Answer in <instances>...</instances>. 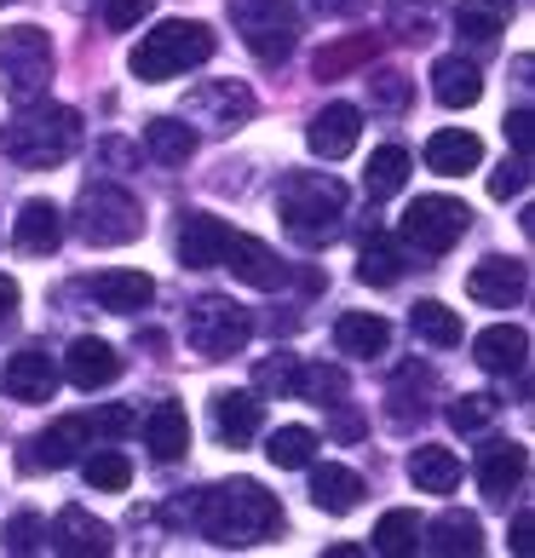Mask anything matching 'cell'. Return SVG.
I'll return each mask as SVG.
<instances>
[{"label": "cell", "instance_id": "obj_1", "mask_svg": "<svg viewBox=\"0 0 535 558\" xmlns=\"http://www.w3.org/2000/svg\"><path fill=\"white\" fill-rule=\"evenodd\" d=\"M191 524L208 535L214 547H259L282 530V507L277 495L254 484V478H231V484H214L191 501Z\"/></svg>", "mask_w": 535, "mask_h": 558}, {"label": "cell", "instance_id": "obj_2", "mask_svg": "<svg viewBox=\"0 0 535 558\" xmlns=\"http://www.w3.org/2000/svg\"><path fill=\"white\" fill-rule=\"evenodd\" d=\"M0 150H7V161H17V168H29V173L64 168L81 150V116L70 105H47V98L17 105V116L0 128Z\"/></svg>", "mask_w": 535, "mask_h": 558}, {"label": "cell", "instance_id": "obj_3", "mask_svg": "<svg viewBox=\"0 0 535 558\" xmlns=\"http://www.w3.org/2000/svg\"><path fill=\"white\" fill-rule=\"evenodd\" d=\"M277 214L294 242L323 247L345 219V184L335 173H288L277 184Z\"/></svg>", "mask_w": 535, "mask_h": 558}, {"label": "cell", "instance_id": "obj_4", "mask_svg": "<svg viewBox=\"0 0 535 558\" xmlns=\"http://www.w3.org/2000/svg\"><path fill=\"white\" fill-rule=\"evenodd\" d=\"M214 29L208 24H196V17H168V24H156L150 35H138V47H133V75L138 81H173L184 70H196V64H208L214 58Z\"/></svg>", "mask_w": 535, "mask_h": 558}, {"label": "cell", "instance_id": "obj_5", "mask_svg": "<svg viewBox=\"0 0 535 558\" xmlns=\"http://www.w3.org/2000/svg\"><path fill=\"white\" fill-rule=\"evenodd\" d=\"M75 231L87 247H127V242L144 236V208H138V196L127 184L93 179V184H81V196H75Z\"/></svg>", "mask_w": 535, "mask_h": 558}, {"label": "cell", "instance_id": "obj_6", "mask_svg": "<svg viewBox=\"0 0 535 558\" xmlns=\"http://www.w3.org/2000/svg\"><path fill=\"white\" fill-rule=\"evenodd\" d=\"M224 12H231V29L242 35V47H248L259 64H282V58L294 52V40H300V7L294 0H224Z\"/></svg>", "mask_w": 535, "mask_h": 558}, {"label": "cell", "instance_id": "obj_7", "mask_svg": "<svg viewBox=\"0 0 535 558\" xmlns=\"http://www.w3.org/2000/svg\"><path fill=\"white\" fill-rule=\"evenodd\" d=\"M52 87V40L47 29L35 24H17L0 35V93L12 98V105H35V98H47Z\"/></svg>", "mask_w": 535, "mask_h": 558}, {"label": "cell", "instance_id": "obj_8", "mask_svg": "<svg viewBox=\"0 0 535 558\" xmlns=\"http://www.w3.org/2000/svg\"><path fill=\"white\" fill-rule=\"evenodd\" d=\"M248 335H254L248 305H236L224 294H202L191 305V317H184V340H191L196 357H236L248 345Z\"/></svg>", "mask_w": 535, "mask_h": 558}, {"label": "cell", "instance_id": "obj_9", "mask_svg": "<svg viewBox=\"0 0 535 558\" xmlns=\"http://www.w3.org/2000/svg\"><path fill=\"white\" fill-rule=\"evenodd\" d=\"M472 231V208L466 202H455V196H415L409 202V214H403V231H398V242L403 247H415V254H449L461 236Z\"/></svg>", "mask_w": 535, "mask_h": 558}, {"label": "cell", "instance_id": "obj_10", "mask_svg": "<svg viewBox=\"0 0 535 558\" xmlns=\"http://www.w3.org/2000/svg\"><path fill=\"white\" fill-rule=\"evenodd\" d=\"M254 93L242 81H202V87L184 93V121L202 133H231V128H248L254 121Z\"/></svg>", "mask_w": 535, "mask_h": 558}, {"label": "cell", "instance_id": "obj_11", "mask_svg": "<svg viewBox=\"0 0 535 558\" xmlns=\"http://www.w3.org/2000/svg\"><path fill=\"white\" fill-rule=\"evenodd\" d=\"M219 265H224V271H231L236 282L265 288V294L288 282V265H282L259 236H242V231H224V254H219Z\"/></svg>", "mask_w": 535, "mask_h": 558}, {"label": "cell", "instance_id": "obj_12", "mask_svg": "<svg viewBox=\"0 0 535 558\" xmlns=\"http://www.w3.org/2000/svg\"><path fill=\"white\" fill-rule=\"evenodd\" d=\"M58 363L47 357L40 345H24L17 357H7V368H0V391L17 403H52V391H58Z\"/></svg>", "mask_w": 535, "mask_h": 558}, {"label": "cell", "instance_id": "obj_13", "mask_svg": "<svg viewBox=\"0 0 535 558\" xmlns=\"http://www.w3.org/2000/svg\"><path fill=\"white\" fill-rule=\"evenodd\" d=\"M466 294L478 300V305H496V312H507V305H519V300L530 294V265H524V259H484V265H472Z\"/></svg>", "mask_w": 535, "mask_h": 558}, {"label": "cell", "instance_id": "obj_14", "mask_svg": "<svg viewBox=\"0 0 535 558\" xmlns=\"http://www.w3.org/2000/svg\"><path fill=\"white\" fill-rule=\"evenodd\" d=\"M81 449H93V432H87V415H64V421H52L40 438L29 444V454H24V466L35 472V466H47V472H58V466H75L81 461Z\"/></svg>", "mask_w": 535, "mask_h": 558}, {"label": "cell", "instance_id": "obj_15", "mask_svg": "<svg viewBox=\"0 0 535 558\" xmlns=\"http://www.w3.org/2000/svg\"><path fill=\"white\" fill-rule=\"evenodd\" d=\"M357 138H363V110L357 105H328V110L312 116V128H305V144H312V156H323V161L352 156Z\"/></svg>", "mask_w": 535, "mask_h": 558}, {"label": "cell", "instance_id": "obj_16", "mask_svg": "<svg viewBox=\"0 0 535 558\" xmlns=\"http://www.w3.org/2000/svg\"><path fill=\"white\" fill-rule=\"evenodd\" d=\"M524 472H530V449H524V444H512V438L489 444V449L478 454V489H484L496 507H507V495H519Z\"/></svg>", "mask_w": 535, "mask_h": 558}, {"label": "cell", "instance_id": "obj_17", "mask_svg": "<svg viewBox=\"0 0 535 558\" xmlns=\"http://www.w3.org/2000/svg\"><path fill=\"white\" fill-rule=\"evenodd\" d=\"M47 547L64 553V558H87V553H110L115 542H110V524L93 519L87 507H64L47 530Z\"/></svg>", "mask_w": 535, "mask_h": 558}, {"label": "cell", "instance_id": "obj_18", "mask_svg": "<svg viewBox=\"0 0 535 558\" xmlns=\"http://www.w3.org/2000/svg\"><path fill=\"white\" fill-rule=\"evenodd\" d=\"M472 363H478L484 375H524V363H530V335H524L519 323L484 328V335L472 340Z\"/></svg>", "mask_w": 535, "mask_h": 558}, {"label": "cell", "instance_id": "obj_19", "mask_svg": "<svg viewBox=\"0 0 535 558\" xmlns=\"http://www.w3.org/2000/svg\"><path fill=\"white\" fill-rule=\"evenodd\" d=\"M431 98H438L443 110H472L484 98V70L461 52L438 58V64H431Z\"/></svg>", "mask_w": 535, "mask_h": 558}, {"label": "cell", "instance_id": "obj_20", "mask_svg": "<svg viewBox=\"0 0 535 558\" xmlns=\"http://www.w3.org/2000/svg\"><path fill=\"white\" fill-rule=\"evenodd\" d=\"M115 375H121V357H115V345H110V340L81 335V340L64 351V380H70V386H81V391L110 386Z\"/></svg>", "mask_w": 535, "mask_h": 558}, {"label": "cell", "instance_id": "obj_21", "mask_svg": "<svg viewBox=\"0 0 535 558\" xmlns=\"http://www.w3.org/2000/svg\"><path fill=\"white\" fill-rule=\"evenodd\" d=\"M259 421H265V403H259V391H219L214 398V432H219V444H254L259 438Z\"/></svg>", "mask_w": 535, "mask_h": 558}, {"label": "cell", "instance_id": "obj_22", "mask_svg": "<svg viewBox=\"0 0 535 558\" xmlns=\"http://www.w3.org/2000/svg\"><path fill=\"white\" fill-rule=\"evenodd\" d=\"M224 231L231 225L214 219V214H179V259L191 271H214L219 254H224Z\"/></svg>", "mask_w": 535, "mask_h": 558}, {"label": "cell", "instance_id": "obj_23", "mask_svg": "<svg viewBox=\"0 0 535 558\" xmlns=\"http://www.w3.org/2000/svg\"><path fill=\"white\" fill-rule=\"evenodd\" d=\"M64 242V214L52 208V202H24L12 219V247L17 254H52V247Z\"/></svg>", "mask_w": 535, "mask_h": 558}, {"label": "cell", "instance_id": "obj_24", "mask_svg": "<svg viewBox=\"0 0 535 558\" xmlns=\"http://www.w3.org/2000/svg\"><path fill=\"white\" fill-rule=\"evenodd\" d=\"M93 300L105 305V312H115V317H138L144 305L156 300V282L144 271H98L93 277Z\"/></svg>", "mask_w": 535, "mask_h": 558}, {"label": "cell", "instance_id": "obj_25", "mask_svg": "<svg viewBox=\"0 0 535 558\" xmlns=\"http://www.w3.org/2000/svg\"><path fill=\"white\" fill-rule=\"evenodd\" d=\"M421 535L438 558H478L484 553V524L472 519V512H438Z\"/></svg>", "mask_w": 535, "mask_h": 558}, {"label": "cell", "instance_id": "obj_26", "mask_svg": "<svg viewBox=\"0 0 535 558\" xmlns=\"http://www.w3.org/2000/svg\"><path fill=\"white\" fill-rule=\"evenodd\" d=\"M478 161H484L478 133L443 128V133H431V138H426V168H431V173H443V179H461V173L478 168Z\"/></svg>", "mask_w": 535, "mask_h": 558}, {"label": "cell", "instance_id": "obj_27", "mask_svg": "<svg viewBox=\"0 0 535 558\" xmlns=\"http://www.w3.org/2000/svg\"><path fill=\"white\" fill-rule=\"evenodd\" d=\"M409 265V247L392 236V231H368L363 247H357V277L375 282V288H392Z\"/></svg>", "mask_w": 535, "mask_h": 558}, {"label": "cell", "instance_id": "obj_28", "mask_svg": "<svg viewBox=\"0 0 535 558\" xmlns=\"http://www.w3.org/2000/svg\"><path fill=\"white\" fill-rule=\"evenodd\" d=\"M144 444H150L156 461H179L191 449V415H184V403H156L144 415Z\"/></svg>", "mask_w": 535, "mask_h": 558}, {"label": "cell", "instance_id": "obj_29", "mask_svg": "<svg viewBox=\"0 0 535 558\" xmlns=\"http://www.w3.org/2000/svg\"><path fill=\"white\" fill-rule=\"evenodd\" d=\"M443 24V0H392L386 7V29H392L403 47H426Z\"/></svg>", "mask_w": 535, "mask_h": 558}, {"label": "cell", "instance_id": "obj_30", "mask_svg": "<svg viewBox=\"0 0 535 558\" xmlns=\"http://www.w3.org/2000/svg\"><path fill=\"white\" fill-rule=\"evenodd\" d=\"M335 345H340V357H380V351L392 345V328L375 312H345L335 323Z\"/></svg>", "mask_w": 535, "mask_h": 558}, {"label": "cell", "instance_id": "obj_31", "mask_svg": "<svg viewBox=\"0 0 535 558\" xmlns=\"http://www.w3.org/2000/svg\"><path fill=\"white\" fill-rule=\"evenodd\" d=\"M144 144H150V156L161 168H184L196 156V128L184 116H156V121H144Z\"/></svg>", "mask_w": 535, "mask_h": 558}, {"label": "cell", "instance_id": "obj_32", "mask_svg": "<svg viewBox=\"0 0 535 558\" xmlns=\"http://www.w3.org/2000/svg\"><path fill=\"white\" fill-rule=\"evenodd\" d=\"M312 501L323 507V512H357V501H363V478L352 466H335V461H323V466H312Z\"/></svg>", "mask_w": 535, "mask_h": 558}, {"label": "cell", "instance_id": "obj_33", "mask_svg": "<svg viewBox=\"0 0 535 558\" xmlns=\"http://www.w3.org/2000/svg\"><path fill=\"white\" fill-rule=\"evenodd\" d=\"M409 478H415V489H426V495H449L461 484V454L443 449V444H421L415 454H409Z\"/></svg>", "mask_w": 535, "mask_h": 558}, {"label": "cell", "instance_id": "obj_34", "mask_svg": "<svg viewBox=\"0 0 535 558\" xmlns=\"http://www.w3.org/2000/svg\"><path fill=\"white\" fill-rule=\"evenodd\" d=\"M507 24H512V0H461L455 7V29L472 47H489L496 35H507Z\"/></svg>", "mask_w": 535, "mask_h": 558}, {"label": "cell", "instance_id": "obj_35", "mask_svg": "<svg viewBox=\"0 0 535 558\" xmlns=\"http://www.w3.org/2000/svg\"><path fill=\"white\" fill-rule=\"evenodd\" d=\"M403 184H409V150H403V144H380V150L368 156L363 196H368V202H386V196H398Z\"/></svg>", "mask_w": 535, "mask_h": 558}, {"label": "cell", "instance_id": "obj_36", "mask_svg": "<svg viewBox=\"0 0 535 558\" xmlns=\"http://www.w3.org/2000/svg\"><path fill=\"white\" fill-rule=\"evenodd\" d=\"M265 461L282 466V472H300L317 461V432L312 426H277L271 438H265Z\"/></svg>", "mask_w": 535, "mask_h": 558}, {"label": "cell", "instance_id": "obj_37", "mask_svg": "<svg viewBox=\"0 0 535 558\" xmlns=\"http://www.w3.org/2000/svg\"><path fill=\"white\" fill-rule=\"evenodd\" d=\"M409 328H415V340L438 345V351L461 345V312H449L443 300H421L415 312H409Z\"/></svg>", "mask_w": 535, "mask_h": 558}, {"label": "cell", "instance_id": "obj_38", "mask_svg": "<svg viewBox=\"0 0 535 558\" xmlns=\"http://www.w3.org/2000/svg\"><path fill=\"white\" fill-rule=\"evenodd\" d=\"M375 47L380 40L375 35H352V40H335V47H323L317 52V81H340V75H352V70H363L368 58H375Z\"/></svg>", "mask_w": 535, "mask_h": 558}, {"label": "cell", "instance_id": "obj_39", "mask_svg": "<svg viewBox=\"0 0 535 558\" xmlns=\"http://www.w3.org/2000/svg\"><path fill=\"white\" fill-rule=\"evenodd\" d=\"M345 368H335V363H312V368H300V380H294V398H305V403H317V409H340L345 403Z\"/></svg>", "mask_w": 535, "mask_h": 558}, {"label": "cell", "instance_id": "obj_40", "mask_svg": "<svg viewBox=\"0 0 535 558\" xmlns=\"http://www.w3.org/2000/svg\"><path fill=\"white\" fill-rule=\"evenodd\" d=\"M421 542V519L409 507H392V512H380V524H375V553L380 558H403V553H415Z\"/></svg>", "mask_w": 535, "mask_h": 558}, {"label": "cell", "instance_id": "obj_41", "mask_svg": "<svg viewBox=\"0 0 535 558\" xmlns=\"http://www.w3.org/2000/svg\"><path fill=\"white\" fill-rule=\"evenodd\" d=\"M426 386H431V375L426 368H403L398 375V386H392V409H386V415H392V426H409V421H426Z\"/></svg>", "mask_w": 535, "mask_h": 558}, {"label": "cell", "instance_id": "obj_42", "mask_svg": "<svg viewBox=\"0 0 535 558\" xmlns=\"http://www.w3.org/2000/svg\"><path fill=\"white\" fill-rule=\"evenodd\" d=\"M294 380H300L294 351H271V357L254 363V391H265V398H294Z\"/></svg>", "mask_w": 535, "mask_h": 558}, {"label": "cell", "instance_id": "obj_43", "mask_svg": "<svg viewBox=\"0 0 535 558\" xmlns=\"http://www.w3.org/2000/svg\"><path fill=\"white\" fill-rule=\"evenodd\" d=\"M81 472H87L93 489H110V495H121V489L133 484V461L121 449H93L87 461H81Z\"/></svg>", "mask_w": 535, "mask_h": 558}, {"label": "cell", "instance_id": "obj_44", "mask_svg": "<svg viewBox=\"0 0 535 558\" xmlns=\"http://www.w3.org/2000/svg\"><path fill=\"white\" fill-rule=\"evenodd\" d=\"M501 415V403L489 398V391H461L455 403H449V426L455 432H484V426H496Z\"/></svg>", "mask_w": 535, "mask_h": 558}, {"label": "cell", "instance_id": "obj_45", "mask_svg": "<svg viewBox=\"0 0 535 558\" xmlns=\"http://www.w3.org/2000/svg\"><path fill=\"white\" fill-rule=\"evenodd\" d=\"M409 93H415V87H409V75H398V70H375V75H368V105H375V110H403Z\"/></svg>", "mask_w": 535, "mask_h": 558}, {"label": "cell", "instance_id": "obj_46", "mask_svg": "<svg viewBox=\"0 0 535 558\" xmlns=\"http://www.w3.org/2000/svg\"><path fill=\"white\" fill-rule=\"evenodd\" d=\"M133 426H138V415H133L127 403H105V409H93V415H87L93 438H127Z\"/></svg>", "mask_w": 535, "mask_h": 558}, {"label": "cell", "instance_id": "obj_47", "mask_svg": "<svg viewBox=\"0 0 535 558\" xmlns=\"http://www.w3.org/2000/svg\"><path fill=\"white\" fill-rule=\"evenodd\" d=\"M35 547H47V524H40L35 512H17L7 524V553H35Z\"/></svg>", "mask_w": 535, "mask_h": 558}, {"label": "cell", "instance_id": "obj_48", "mask_svg": "<svg viewBox=\"0 0 535 558\" xmlns=\"http://www.w3.org/2000/svg\"><path fill=\"white\" fill-rule=\"evenodd\" d=\"M524 184H530V161H524V156H519V161H501V168L489 173V196H496V202L524 196Z\"/></svg>", "mask_w": 535, "mask_h": 558}, {"label": "cell", "instance_id": "obj_49", "mask_svg": "<svg viewBox=\"0 0 535 558\" xmlns=\"http://www.w3.org/2000/svg\"><path fill=\"white\" fill-rule=\"evenodd\" d=\"M156 0H105V24L110 29H138V17H150Z\"/></svg>", "mask_w": 535, "mask_h": 558}, {"label": "cell", "instance_id": "obj_50", "mask_svg": "<svg viewBox=\"0 0 535 558\" xmlns=\"http://www.w3.org/2000/svg\"><path fill=\"white\" fill-rule=\"evenodd\" d=\"M507 138H512V150L530 161V110H512L507 116Z\"/></svg>", "mask_w": 535, "mask_h": 558}, {"label": "cell", "instance_id": "obj_51", "mask_svg": "<svg viewBox=\"0 0 535 558\" xmlns=\"http://www.w3.org/2000/svg\"><path fill=\"white\" fill-rule=\"evenodd\" d=\"M17 317V282L7 277V271H0V328H7Z\"/></svg>", "mask_w": 535, "mask_h": 558}, {"label": "cell", "instance_id": "obj_52", "mask_svg": "<svg viewBox=\"0 0 535 558\" xmlns=\"http://www.w3.org/2000/svg\"><path fill=\"white\" fill-rule=\"evenodd\" d=\"M312 7H317L323 17H352V12L368 7V0H312Z\"/></svg>", "mask_w": 535, "mask_h": 558}, {"label": "cell", "instance_id": "obj_53", "mask_svg": "<svg viewBox=\"0 0 535 558\" xmlns=\"http://www.w3.org/2000/svg\"><path fill=\"white\" fill-rule=\"evenodd\" d=\"M530 547V512H519V524H512V553Z\"/></svg>", "mask_w": 535, "mask_h": 558}, {"label": "cell", "instance_id": "obj_54", "mask_svg": "<svg viewBox=\"0 0 535 558\" xmlns=\"http://www.w3.org/2000/svg\"><path fill=\"white\" fill-rule=\"evenodd\" d=\"M0 7H12V0H0Z\"/></svg>", "mask_w": 535, "mask_h": 558}]
</instances>
